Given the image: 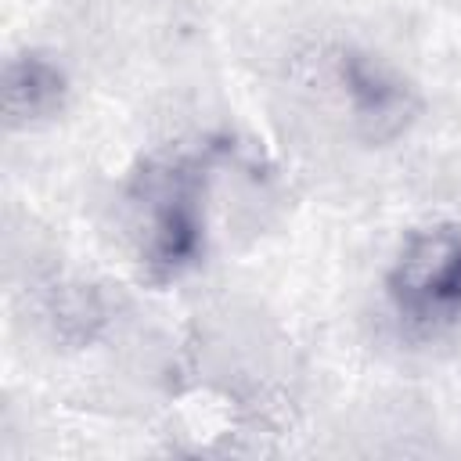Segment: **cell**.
<instances>
[{
    "mask_svg": "<svg viewBox=\"0 0 461 461\" xmlns=\"http://www.w3.org/2000/svg\"><path fill=\"white\" fill-rule=\"evenodd\" d=\"M385 295L396 317L418 331H439L461 321V227L432 223L414 230L389 274Z\"/></svg>",
    "mask_w": 461,
    "mask_h": 461,
    "instance_id": "obj_2",
    "label": "cell"
},
{
    "mask_svg": "<svg viewBox=\"0 0 461 461\" xmlns=\"http://www.w3.org/2000/svg\"><path fill=\"white\" fill-rule=\"evenodd\" d=\"M130 212L151 277H176L205 252V176L191 158L148 166L130 187Z\"/></svg>",
    "mask_w": 461,
    "mask_h": 461,
    "instance_id": "obj_1",
    "label": "cell"
},
{
    "mask_svg": "<svg viewBox=\"0 0 461 461\" xmlns=\"http://www.w3.org/2000/svg\"><path fill=\"white\" fill-rule=\"evenodd\" d=\"M335 83L353 112L360 133L375 144L400 137L418 115L414 86L382 58L346 47L335 58Z\"/></svg>",
    "mask_w": 461,
    "mask_h": 461,
    "instance_id": "obj_3",
    "label": "cell"
},
{
    "mask_svg": "<svg viewBox=\"0 0 461 461\" xmlns=\"http://www.w3.org/2000/svg\"><path fill=\"white\" fill-rule=\"evenodd\" d=\"M68 79L65 72L36 50H22L4 65V122L11 130H29L54 119L65 108Z\"/></svg>",
    "mask_w": 461,
    "mask_h": 461,
    "instance_id": "obj_4",
    "label": "cell"
}]
</instances>
